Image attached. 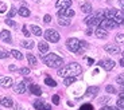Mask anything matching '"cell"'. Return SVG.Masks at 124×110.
<instances>
[{
  "label": "cell",
  "instance_id": "1",
  "mask_svg": "<svg viewBox=\"0 0 124 110\" xmlns=\"http://www.w3.org/2000/svg\"><path fill=\"white\" fill-rule=\"evenodd\" d=\"M82 73V67H81L78 63H70L68 66H63V67H59L58 70V75L65 78V76H77Z\"/></svg>",
  "mask_w": 124,
  "mask_h": 110
},
{
  "label": "cell",
  "instance_id": "2",
  "mask_svg": "<svg viewBox=\"0 0 124 110\" xmlns=\"http://www.w3.org/2000/svg\"><path fill=\"white\" fill-rule=\"evenodd\" d=\"M40 58L43 59L46 66H49V67H51V69H59V67L63 66V59H62L61 56H58L57 54H54V52L45 54V55L40 54Z\"/></svg>",
  "mask_w": 124,
  "mask_h": 110
},
{
  "label": "cell",
  "instance_id": "3",
  "mask_svg": "<svg viewBox=\"0 0 124 110\" xmlns=\"http://www.w3.org/2000/svg\"><path fill=\"white\" fill-rule=\"evenodd\" d=\"M66 46L70 50L71 52H76V54H84V50L81 48V43L78 39L76 38H70V39L66 40Z\"/></svg>",
  "mask_w": 124,
  "mask_h": 110
},
{
  "label": "cell",
  "instance_id": "4",
  "mask_svg": "<svg viewBox=\"0 0 124 110\" xmlns=\"http://www.w3.org/2000/svg\"><path fill=\"white\" fill-rule=\"evenodd\" d=\"M45 38H46L47 42H51V43H57V42H59V39H61L58 31L53 30V28H49V30L45 31Z\"/></svg>",
  "mask_w": 124,
  "mask_h": 110
},
{
  "label": "cell",
  "instance_id": "5",
  "mask_svg": "<svg viewBox=\"0 0 124 110\" xmlns=\"http://www.w3.org/2000/svg\"><path fill=\"white\" fill-rule=\"evenodd\" d=\"M117 23H116L113 19H104V20L100 23V26L99 27H101V28H104V30H112V28H116L117 27Z\"/></svg>",
  "mask_w": 124,
  "mask_h": 110
},
{
  "label": "cell",
  "instance_id": "6",
  "mask_svg": "<svg viewBox=\"0 0 124 110\" xmlns=\"http://www.w3.org/2000/svg\"><path fill=\"white\" fill-rule=\"evenodd\" d=\"M97 64H99L100 67H102L104 70H107V71L112 70V69L115 67V62L112 61V59H102V61H100Z\"/></svg>",
  "mask_w": 124,
  "mask_h": 110
},
{
  "label": "cell",
  "instance_id": "7",
  "mask_svg": "<svg viewBox=\"0 0 124 110\" xmlns=\"http://www.w3.org/2000/svg\"><path fill=\"white\" fill-rule=\"evenodd\" d=\"M104 50H105L108 54H112V55H117L121 52L117 44H107V46H104Z\"/></svg>",
  "mask_w": 124,
  "mask_h": 110
},
{
  "label": "cell",
  "instance_id": "8",
  "mask_svg": "<svg viewBox=\"0 0 124 110\" xmlns=\"http://www.w3.org/2000/svg\"><path fill=\"white\" fill-rule=\"evenodd\" d=\"M34 107L37 110H51V106H50L49 103L40 101V99H38V101L34 102Z\"/></svg>",
  "mask_w": 124,
  "mask_h": 110
},
{
  "label": "cell",
  "instance_id": "9",
  "mask_svg": "<svg viewBox=\"0 0 124 110\" xmlns=\"http://www.w3.org/2000/svg\"><path fill=\"white\" fill-rule=\"evenodd\" d=\"M14 85V81L9 78V76H0V86L4 87V89H8Z\"/></svg>",
  "mask_w": 124,
  "mask_h": 110
},
{
  "label": "cell",
  "instance_id": "10",
  "mask_svg": "<svg viewBox=\"0 0 124 110\" xmlns=\"http://www.w3.org/2000/svg\"><path fill=\"white\" fill-rule=\"evenodd\" d=\"M71 0H57L55 7L57 9H63V8H70Z\"/></svg>",
  "mask_w": 124,
  "mask_h": 110
},
{
  "label": "cell",
  "instance_id": "11",
  "mask_svg": "<svg viewBox=\"0 0 124 110\" xmlns=\"http://www.w3.org/2000/svg\"><path fill=\"white\" fill-rule=\"evenodd\" d=\"M76 15V12L70 8H63V9H58V16H65V18H73Z\"/></svg>",
  "mask_w": 124,
  "mask_h": 110
},
{
  "label": "cell",
  "instance_id": "12",
  "mask_svg": "<svg viewBox=\"0 0 124 110\" xmlns=\"http://www.w3.org/2000/svg\"><path fill=\"white\" fill-rule=\"evenodd\" d=\"M14 90H15V93H18V94H24L26 93V82H18L16 85H14Z\"/></svg>",
  "mask_w": 124,
  "mask_h": 110
},
{
  "label": "cell",
  "instance_id": "13",
  "mask_svg": "<svg viewBox=\"0 0 124 110\" xmlns=\"http://www.w3.org/2000/svg\"><path fill=\"white\" fill-rule=\"evenodd\" d=\"M0 105L6 107H12L14 106V101L9 97H1L0 98Z\"/></svg>",
  "mask_w": 124,
  "mask_h": 110
},
{
  "label": "cell",
  "instance_id": "14",
  "mask_svg": "<svg viewBox=\"0 0 124 110\" xmlns=\"http://www.w3.org/2000/svg\"><path fill=\"white\" fill-rule=\"evenodd\" d=\"M0 39L3 40V42H6V43L12 42V39H11V34H9V31H7V30H3L1 32H0Z\"/></svg>",
  "mask_w": 124,
  "mask_h": 110
},
{
  "label": "cell",
  "instance_id": "15",
  "mask_svg": "<svg viewBox=\"0 0 124 110\" xmlns=\"http://www.w3.org/2000/svg\"><path fill=\"white\" fill-rule=\"evenodd\" d=\"M38 48H39L40 54L45 55V54L49 52V44H47L46 42H39V43H38Z\"/></svg>",
  "mask_w": 124,
  "mask_h": 110
},
{
  "label": "cell",
  "instance_id": "16",
  "mask_svg": "<svg viewBox=\"0 0 124 110\" xmlns=\"http://www.w3.org/2000/svg\"><path fill=\"white\" fill-rule=\"evenodd\" d=\"M97 93H99V87H97V86H90V87L86 89L85 95H86V97H94V95H97Z\"/></svg>",
  "mask_w": 124,
  "mask_h": 110
},
{
  "label": "cell",
  "instance_id": "17",
  "mask_svg": "<svg viewBox=\"0 0 124 110\" xmlns=\"http://www.w3.org/2000/svg\"><path fill=\"white\" fill-rule=\"evenodd\" d=\"M30 91H31V94H32V95H38V97L42 95V89H40L38 85H34V83L30 85Z\"/></svg>",
  "mask_w": 124,
  "mask_h": 110
},
{
  "label": "cell",
  "instance_id": "18",
  "mask_svg": "<svg viewBox=\"0 0 124 110\" xmlns=\"http://www.w3.org/2000/svg\"><path fill=\"white\" fill-rule=\"evenodd\" d=\"M94 35H96L97 38H100V39H105V38L108 36V32H107V30L99 27V28L96 30V32H94Z\"/></svg>",
  "mask_w": 124,
  "mask_h": 110
},
{
  "label": "cell",
  "instance_id": "19",
  "mask_svg": "<svg viewBox=\"0 0 124 110\" xmlns=\"http://www.w3.org/2000/svg\"><path fill=\"white\" fill-rule=\"evenodd\" d=\"M18 14L22 16V18H28V16H30V9H28L26 6H22L18 9Z\"/></svg>",
  "mask_w": 124,
  "mask_h": 110
},
{
  "label": "cell",
  "instance_id": "20",
  "mask_svg": "<svg viewBox=\"0 0 124 110\" xmlns=\"http://www.w3.org/2000/svg\"><path fill=\"white\" fill-rule=\"evenodd\" d=\"M81 11L85 14H90L92 12V4L89 3V1H85V3L81 4Z\"/></svg>",
  "mask_w": 124,
  "mask_h": 110
},
{
  "label": "cell",
  "instance_id": "21",
  "mask_svg": "<svg viewBox=\"0 0 124 110\" xmlns=\"http://www.w3.org/2000/svg\"><path fill=\"white\" fill-rule=\"evenodd\" d=\"M116 12H117V9H107L105 12H104V18L105 19H113L116 15Z\"/></svg>",
  "mask_w": 124,
  "mask_h": 110
},
{
  "label": "cell",
  "instance_id": "22",
  "mask_svg": "<svg viewBox=\"0 0 124 110\" xmlns=\"http://www.w3.org/2000/svg\"><path fill=\"white\" fill-rule=\"evenodd\" d=\"M58 24L66 27V26H70V20H69V18H65V16H58Z\"/></svg>",
  "mask_w": 124,
  "mask_h": 110
},
{
  "label": "cell",
  "instance_id": "23",
  "mask_svg": "<svg viewBox=\"0 0 124 110\" xmlns=\"http://www.w3.org/2000/svg\"><path fill=\"white\" fill-rule=\"evenodd\" d=\"M20 46L30 50V48H32V47L35 46V43L32 42V40H23V42H20Z\"/></svg>",
  "mask_w": 124,
  "mask_h": 110
},
{
  "label": "cell",
  "instance_id": "24",
  "mask_svg": "<svg viewBox=\"0 0 124 110\" xmlns=\"http://www.w3.org/2000/svg\"><path fill=\"white\" fill-rule=\"evenodd\" d=\"M30 28H31V31H32V34H34L35 36H40V35L43 34V32H42V28L38 27V26H34V24H32Z\"/></svg>",
  "mask_w": 124,
  "mask_h": 110
},
{
  "label": "cell",
  "instance_id": "25",
  "mask_svg": "<svg viewBox=\"0 0 124 110\" xmlns=\"http://www.w3.org/2000/svg\"><path fill=\"white\" fill-rule=\"evenodd\" d=\"M11 55H12L15 59H18V61H22L23 59V54L19 50H11Z\"/></svg>",
  "mask_w": 124,
  "mask_h": 110
},
{
  "label": "cell",
  "instance_id": "26",
  "mask_svg": "<svg viewBox=\"0 0 124 110\" xmlns=\"http://www.w3.org/2000/svg\"><path fill=\"white\" fill-rule=\"evenodd\" d=\"M27 61H28V63H30V66H32V67L37 66V58H35L32 54H27Z\"/></svg>",
  "mask_w": 124,
  "mask_h": 110
},
{
  "label": "cell",
  "instance_id": "27",
  "mask_svg": "<svg viewBox=\"0 0 124 110\" xmlns=\"http://www.w3.org/2000/svg\"><path fill=\"white\" fill-rule=\"evenodd\" d=\"M76 82V76H65L63 78V83H65L66 86H70L71 83Z\"/></svg>",
  "mask_w": 124,
  "mask_h": 110
},
{
  "label": "cell",
  "instance_id": "28",
  "mask_svg": "<svg viewBox=\"0 0 124 110\" xmlns=\"http://www.w3.org/2000/svg\"><path fill=\"white\" fill-rule=\"evenodd\" d=\"M45 83H46L47 86H50V87H55V86H57V82L53 79V78H50V76H46Z\"/></svg>",
  "mask_w": 124,
  "mask_h": 110
},
{
  "label": "cell",
  "instance_id": "29",
  "mask_svg": "<svg viewBox=\"0 0 124 110\" xmlns=\"http://www.w3.org/2000/svg\"><path fill=\"white\" fill-rule=\"evenodd\" d=\"M9 56V52H7L6 50H0V59H7Z\"/></svg>",
  "mask_w": 124,
  "mask_h": 110
},
{
  "label": "cell",
  "instance_id": "30",
  "mask_svg": "<svg viewBox=\"0 0 124 110\" xmlns=\"http://www.w3.org/2000/svg\"><path fill=\"white\" fill-rule=\"evenodd\" d=\"M116 42L120 43V44H123L124 43V34H117L116 35Z\"/></svg>",
  "mask_w": 124,
  "mask_h": 110
},
{
  "label": "cell",
  "instance_id": "31",
  "mask_svg": "<svg viewBox=\"0 0 124 110\" xmlns=\"http://www.w3.org/2000/svg\"><path fill=\"white\" fill-rule=\"evenodd\" d=\"M116 82H117L119 85H123V83H124V73L123 74H119L117 78H116Z\"/></svg>",
  "mask_w": 124,
  "mask_h": 110
},
{
  "label": "cell",
  "instance_id": "32",
  "mask_svg": "<svg viewBox=\"0 0 124 110\" xmlns=\"http://www.w3.org/2000/svg\"><path fill=\"white\" fill-rule=\"evenodd\" d=\"M105 90H107V93H109V94H115V93H116V89L113 87V86H111V85L107 86Z\"/></svg>",
  "mask_w": 124,
  "mask_h": 110
},
{
  "label": "cell",
  "instance_id": "33",
  "mask_svg": "<svg viewBox=\"0 0 124 110\" xmlns=\"http://www.w3.org/2000/svg\"><path fill=\"white\" fill-rule=\"evenodd\" d=\"M80 110H93V106L90 103H84L80 107Z\"/></svg>",
  "mask_w": 124,
  "mask_h": 110
},
{
  "label": "cell",
  "instance_id": "34",
  "mask_svg": "<svg viewBox=\"0 0 124 110\" xmlns=\"http://www.w3.org/2000/svg\"><path fill=\"white\" fill-rule=\"evenodd\" d=\"M108 101H109V95H105V97H101V98L97 99L99 103H105V102H108Z\"/></svg>",
  "mask_w": 124,
  "mask_h": 110
},
{
  "label": "cell",
  "instance_id": "35",
  "mask_svg": "<svg viewBox=\"0 0 124 110\" xmlns=\"http://www.w3.org/2000/svg\"><path fill=\"white\" fill-rule=\"evenodd\" d=\"M7 11V4L3 3V1H0V14H4Z\"/></svg>",
  "mask_w": 124,
  "mask_h": 110
},
{
  "label": "cell",
  "instance_id": "36",
  "mask_svg": "<svg viewBox=\"0 0 124 110\" xmlns=\"http://www.w3.org/2000/svg\"><path fill=\"white\" fill-rule=\"evenodd\" d=\"M19 73L22 74V75H28V74H30V69L23 67V69H20V70H19Z\"/></svg>",
  "mask_w": 124,
  "mask_h": 110
},
{
  "label": "cell",
  "instance_id": "37",
  "mask_svg": "<svg viewBox=\"0 0 124 110\" xmlns=\"http://www.w3.org/2000/svg\"><path fill=\"white\" fill-rule=\"evenodd\" d=\"M15 14H16L15 7H11V9L8 11V18H14V16H15Z\"/></svg>",
  "mask_w": 124,
  "mask_h": 110
},
{
  "label": "cell",
  "instance_id": "38",
  "mask_svg": "<svg viewBox=\"0 0 124 110\" xmlns=\"http://www.w3.org/2000/svg\"><path fill=\"white\" fill-rule=\"evenodd\" d=\"M117 106L124 110V98H119L117 99Z\"/></svg>",
  "mask_w": 124,
  "mask_h": 110
},
{
  "label": "cell",
  "instance_id": "39",
  "mask_svg": "<svg viewBox=\"0 0 124 110\" xmlns=\"http://www.w3.org/2000/svg\"><path fill=\"white\" fill-rule=\"evenodd\" d=\"M6 24H8V26H11V27H16V23L14 20H11V18H8L6 20Z\"/></svg>",
  "mask_w": 124,
  "mask_h": 110
},
{
  "label": "cell",
  "instance_id": "40",
  "mask_svg": "<svg viewBox=\"0 0 124 110\" xmlns=\"http://www.w3.org/2000/svg\"><path fill=\"white\" fill-rule=\"evenodd\" d=\"M53 103H54V105H58V103H59V97H58V94L53 95Z\"/></svg>",
  "mask_w": 124,
  "mask_h": 110
},
{
  "label": "cell",
  "instance_id": "41",
  "mask_svg": "<svg viewBox=\"0 0 124 110\" xmlns=\"http://www.w3.org/2000/svg\"><path fill=\"white\" fill-rule=\"evenodd\" d=\"M23 34H24L26 38H28V36L31 35V34H30V31L27 30V27H26V26H23Z\"/></svg>",
  "mask_w": 124,
  "mask_h": 110
},
{
  "label": "cell",
  "instance_id": "42",
  "mask_svg": "<svg viewBox=\"0 0 124 110\" xmlns=\"http://www.w3.org/2000/svg\"><path fill=\"white\" fill-rule=\"evenodd\" d=\"M43 21L46 23V24H47V23H50V21H51V16H50V15H45Z\"/></svg>",
  "mask_w": 124,
  "mask_h": 110
},
{
  "label": "cell",
  "instance_id": "43",
  "mask_svg": "<svg viewBox=\"0 0 124 110\" xmlns=\"http://www.w3.org/2000/svg\"><path fill=\"white\" fill-rule=\"evenodd\" d=\"M85 34H86V35H92L93 34V30H92V28H88V30L85 31Z\"/></svg>",
  "mask_w": 124,
  "mask_h": 110
},
{
  "label": "cell",
  "instance_id": "44",
  "mask_svg": "<svg viewBox=\"0 0 124 110\" xmlns=\"http://www.w3.org/2000/svg\"><path fill=\"white\" fill-rule=\"evenodd\" d=\"M14 107H15V110H26L24 107H22L20 105H16V106H14Z\"/></svg>",
  "mask_w": 124,
  "mask_h": 110
},
{
  "label": "cell",
  "instance_id": "45",
  "mask_svg": "<svg viewBox=\"0 0 124 110\" xmlns=\"http://www.w3.org/2000/svg\"><path fill=\"white\" fill-rule=\"evenodd\" d=\"M109 110H121L119 106H109Z\"/></svg>",
  "mask_w": 124,
  "mask_h": 110
},
{
  "label": "cell",
  "instance_id": "46",
  "mask_svg": "<svg viewBox=\"0 0 124 110\" xmlns=\"http://www.w3.org/2000/svg\"><path fill=\"white\" fill-rule=\"evenodd\" d=\"M8 69H9V71H15V70H16V67L14 66V64H11V66H9Z\"/></svg>",
  "mask_w": 124,
  "mask_h": 110
},
{
  "label": "cell",
  "instance_id": "47",
  "mask_svg": "<svg viewBox=\"0 0 124 110\" xmlns=\"http://www.w3.org/2000/svg\"><path fill=\"white\" fill-rule=\"evenodd\" d=\"M93 63H94V61L92 58H88V64H93Z\"/></svg>",
  "mask_w": 124,
  "mask_h": 110
},
{
  "label": "cell",
  "instance_id": "48",
  "mask_svg": "<svg viewBox=\"0 0 124 110\" xmlns=\"http://www.w3.org/2000/svg\"><path fill=\"white\" fill-rule=\"evenodd\" d=\"M120 66H121V67H124V56L120 59Z\"/></svg>",
  "mask_w": 124,
  "mask_h": 110
},
{
  "label": "cell",
  "instance_id": "49",
  "mask_svg": "<svg viewBox=\"0 0 124 110\" xmlns=\"http://www.w3.org/2000/svg\"><path fill=\"white\" fill-rule=\"evenodd\" d=\"M119 4H120V6L124 8V0H119Z\"/></svg>",
  "mask_w": 124,
  "mask_h": 110
},
{
  "label": "cell",
  "instance_id": "50",
  "mask_svg": "<svg viewBox=\"0 0 124 110\" xmlns=\"http://www.w3.org/2000/svg\"><path fill=\"white\" fill-rule=\"evenodd\" d=\"M100 110H109V106H102Z\"/></svg>",
  "mask_w": 124,
  "mask_h": 110
},
{
  "label": "cell",
  "instance_id": "51",
  "mask_svg": "<svg viewBox=\"0 0 124 110\" xmlns=\"http://www.w3.org/2000/svg\"><path fill=\"white\" fill-rule=\"evenodd\" d=\"M119 95H120V98H124V91H123V90H121V93Z\"/></svg>",
  "mask_w": 124,
  "mask_h": 110
},
{
  "label": "cell",
  "instance_id": "52",
  "mask_svg": "<svg viewBox=\"0 0 124 110\" xmlns=\"http://www.w3.org/2000/svg\"><path fill=\"white\" fill-rule=\"evenodd\" d=\"M121 86V90H124V83H123V85H120Z\"/></svg>",
  "mask_w": 124,
  "mask_h": 110
},
{
  "label": "cell",
  "instance_id": "53",
  "mask_svg": "<svg viewBox=\"0 0 124 110\" xmlns=\"http://www.w3.org/2000/svg\"><path fill=\"white\" fill-rule=\"evenodd\" d=\"M123 54H124V52H123Z\"/></svg>",
  "mask_w": 124,
  "mask_h": 110
}]
</instances>
